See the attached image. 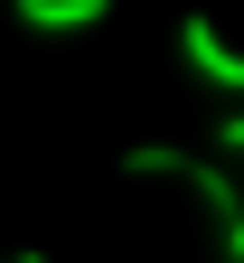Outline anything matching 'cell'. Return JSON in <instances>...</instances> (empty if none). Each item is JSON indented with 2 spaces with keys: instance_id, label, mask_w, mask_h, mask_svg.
<instances>
[{
  "instance_id": "5",
  "label": "cell",
  "mask_w": 244,
  "mask_h": 263,
  "mask_svg": "<svg viewBox=\"0 0 244 263\" xmlns=\"http://www.w3.org/2000/svg\"><path fill=\"white\" fill-rule=\"evenodd\" d=\"M216 151H244V113H226V122H216Z\"/></svg>"
},
{
  "instance_id": "7",
  "label": "cell",
  "mask_w": 244,
  "mask_h": 263,
  "mask_svg": "<svg viewBox=\"0 0 244 263\" xmlns=\"http://www.w3.org/2000/svg\"><path fill=\"white\" fill-rule=\"evenodd\" d=\"M19 263H47V254H19Z\"/></svg>"
},
{
  "instance_id": "6",
  "label": "cell",
  "mask_w": 244,
  "mask_h": 263,
  "mask_svg": "<svg viewBox=\"0 0 244 263\" xmlns=\"http://www.w3.org/2000/svg\"><path fill=\"white\" fill-rule=\"evenodd\" d=\"M226 263H244V216H235V226H226Z\"/></svg>"
},
{
  "instance_id": "2",
  "label": "cell",
  "mask_w": 244,
  "mask_h": 263,
  "mask_svg": "<svg viewBox=\"0 0 244 263\" xmlns=\"http://www.w3.org/2000/svg\"><path fill=\"white\" fill-rule=\"evenodd\" d=\"M19 28H103L113 19V0H10Z\"/></svg>"
},
{
  "instance_id": "1",
  "label": "cell",
  "mask_w": 244,
  "mask_h": 263,
  "mask_svg": "<svg viewBox=\"0 0 244 263\" xmlns=\"http://www.w3.org/2000/svg\"><path fill=\"white\" fill-rule=\"evenodd\" d=\"M179 57H188V76H197V85L244 94V47H226V28H216V19H179Z\"/></svg>"
},
{
  "instance_id": "3",
  "label": "cell",
  "mask_w": 244,
  "mask_h": 263,
  "mask_svg": "<svg viewBox=\"0 0 244 263\" xmlns=\"http://www.w3.org/2000/svg\"><path fill=\"white\" fill-rule=\"evenodd\" d=\"M179 179L197 188V207L216 216V226H235V216H244V188H235V179L216 170V160H179Z\"/></svg>"
},
{
  "instance_id": "4",
  "label": "cell",
  "mask_w": 244,
  "mask_h": 263,
  "mask_svg": "<svg viewBox=\"0 0 244 263\" xmlns=\"http://www.w3.org/2000/svg\"><path fill=\"white\" fill-rule=\"evenodd\" d=\"M179 160H188V151H169V141H141V151H122V170H132V179H179Z\"/></svg>"
}]
</instances>
